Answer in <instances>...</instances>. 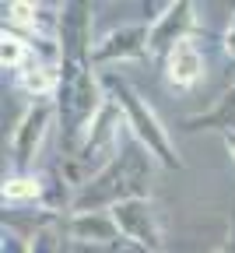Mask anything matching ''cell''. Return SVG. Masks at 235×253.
Wrapping results in <instances>:
<instances>
[{
  "label": "cell",
  "mask_w": 235,
  "mask_h": 253,
  "mask_svg": "<svg viewBox=\"0 0 235 253\" xmlns=\"http://www.w3.org/2000/svg\"><path fill=\"white\" fill-rule=\"evenodd\" d=\"M225 144H228V151H232V158H235V134H225Z\"/></svg>",
  "instance_id": "cell-15"
},
{
  "label": "cell",
  "mask_w": 235,
  "mask_h": 253,
  "mask_svg": "<svg viewBox=\"0 0 235 253\" xmlns=\"http://www.w3.org/2000/svg\"><path fill=\"white\" fill-rule=\"evenodd\" d=\"M28 253H67V250L60 246V236H56V229H42L36 239L28 243Z\"/></svg>",
  "instance_id": "cell-13"
},
{
  "label": "cell",
  "mask_w": 235,
  "mask_h": 253,
  "mask_svg": "<svg viewBox=\"0 0 235 253\" xmlns=\"http://www.w3.org/2000/svg\"><path fill=\"white\" fill-rule=\"evenodd\" d=\"M151 21H137V25H119L113 28L109 36H102L95 42L91 63H130V60H141L144 53H151Z\"/></svg>",
  "instance_id": "cell-5"
},
{
  "label": "cell",
  "mask_w": 235,
  "mask_h": 253,
  "mask_svg": "<svg viewBox=\"0 0 235 253\" xmlns=\"http://www.w3.org/2000/svg\"><path fill=\"white\" fill-rule=\"evenodd\" d=\"M225 53L235 60V14H232V25H228V32H225Z\"/></svg>",
  "instance_id": "cell-14"
},
{
  "label": "cell",
  "mask_w": 235,
  "mask_h": 253,
  "mask_svg": "<svg viewBox=\"0 0 235 253\" xmlns=\"http://www.w3.org/2000/svg\"><path fill=\"white\" fill-rule=\"evenodd\" d=\"M67 232H71L78 243H106V246H116L123 239L116 218L106 214V211H78L71 218V225H67Z\"/></svg>",
  "instance_id": "cell-9"
},
{
  "label": "cell",
  "mask_w": 235,
  "mask_h": 253,
  "mask_svg": "<svg viewBox=\"0 0 235 253\" xmlns=\"http://www.w3.org/2000/svg\"><path fill=\"white\" fill-rule=\"evenodd\" d=\"M60 46H63V63H81L91 67V7L88 4H67L60 14Z\"/></svg>",
  "instance_id": "cell-6"
},
{
  "label": "cell",
  "mask_w": 235,
  "mask_h": 253,
  "mask_svg": "<svg viewBox=\"0 0 235 253\" xmlns=\"http://www.w3.org/2000/svg\"><path fill=\"white\" fill-rule=\"evenodd\" d=\"M165 78L172 88H193L204 78V53H200L196 39L179 42L169 56H165Z\"/></svg>",
  "instance_id": "cell-8"
},
{
  "label": "cell",
  "mask_w": 235,
  "mask_h": 253,
  "mask_svg": "<svg viewBox=\"0 0 235 253\" xmlns=\"http://www.w3.org/2000/svg\"><path fill=\"white\" fill-rule=\"evenodd\" d=\"M46 197V183L36 176H7L4 183V201H42Z\"/></svg>",
  "instance_id": "cell-12"
},
{
  "label": "cell",
  "mask_w": 235,
  "mask_h": 253,
  "mask_svg": "<svg viewBox=\"0 0 235 253\" xmlns=\"http://www.w3.org/2000/svg\"><path fill=\"white\" fill-rule=\"evenodd\" d=\"M18 88L25 95H32V99H49V95L60 91V67H53V63L46 60H32L28 67L18 74Z\"/></svg>",
  "instance_id": "cell-10"
},
{
  "label": "cell",
  "mask_w": 235,
  "mask_h": 253,
  "mask_svg": "<svg viewBox=\"0 0 235 253\" xmlns=\"http://www.w3.org/2000/svg\"><path fill=\"white\" fill-rule=\"evenodd\" d=\"M113 218L123 232V239H130L133 246H144L148 253H158L161 250V218L155 211V204L148 197H133V201H123L113 208Z\"/></svg>",
  "instance_id": "cell-3"
},
{
  "label": "cell",
  "mask_w": 235,
  "mask_h": 253,
  "mask_svg": "<svg viewBox=\"0 0 235 253\" xmlns=\"http://www.w3.org/2000/svg\"><path fill=\"white\" fill-rule=\"evenodd\" d=\"M190 123V130H204V126H221L225 134H232L235 130V88H228V95L218 102V106H211L207 113H200V116H193V120H186Z\"/></svg>",
  "instance_id": "cell-11"
},
{
  "label": "cell",
  "mask_w": 235,
  "mask_h": 253,
  "mask_svg": "<svg viewBox=\"0 0 235 253\" xmlns=\"http://www.w3.org/2000/svg\"><path fill=\"white\" fill-rule=\"evenodd\" d=\"M102 84L113 91L109 99L123 109V120H126V130L133 134V141H141L161 166H169V169H179V155H176V144L169 137V130L161 126V120L151 113V106L141 99V91L137 88H130L119 74H106Z\"/></svg>",
  "instance_id": "cell-2"
},
{
  "label": "cell",
  "mask_w": 235,
  "mask_h": 253,
  "mask_svg": "<svg viewBox=\"0 0 235 253\" xmlns=\"http://www.w3.org/2000/svg\"><path fill=\"white\" fill-rule=\"evenodd\" d=\"M106 84L91 67L81 63H63L60 71V99H56V113H60V130H63V148L71 151L78 141L84 144V137L91 134V126L98 120V113L106 109Z\"/></svg>",
  "instance_id": "cell-1"
},
{
  "label": "cell",
  "mask_w": 235,
  "mask_h": 253,
  "mask_svg": "<svg viewBox=\"0 0 235 253\" xmlns=\"http://www.w3.org/2000/svg\"><path fill=\"white\" fill-rule=\"evenodd\" d=\"M53 113H56V102L53 99H39V102H32L25 113H21V120L14 123V141H11V158L25 169V166H32V158H36V151L42 148V141H46V134H49V120H53Z\"/></svg>",
  "instance_id": "cell-4"
},
{
  "label": "cell",
  "mask_w": 235,
  "mask_h": 253,
  "mask_svg": "<svg viewBox=\"0 0 235 253\" xmlns=\"http://www.w3.org/2000/svg\"><path fill=\"white\" fill-rule=\"evenodd\" d=\"M193 28H196V7L193 4H165L161 14L151 21V53H165L169 56L179 42L193 39Z\"/></svg>",
  "instance_id": "cell-7"
}]
</instances>
